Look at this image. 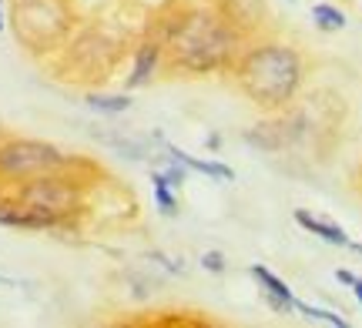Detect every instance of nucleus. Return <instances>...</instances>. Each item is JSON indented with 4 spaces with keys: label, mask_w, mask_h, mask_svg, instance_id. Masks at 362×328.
<instances>
[{
    "label": "nucleus",
    "mask_w": 362,
    "mask_h": 328,
    "mask_svg": "<svg viewBox=\"0 0 362 328\" xmlns=\"http://www.w3.org/2000/svg\"><path fill=\"white\" fill-rule=\"evenodd\" d=\"M165 151H168V158L178 161L185 171H202V174H208V178H218V181H235V171L228 168V164L205 161V158H192L188 151H181V147H175V145H165Z\"/></svg>",
    "instance_id": "obj_8"
},
{
    "label": "nucleus",
    "mask_w": 362,
    "mask_h": 328,
    "mask_svg": "<svg viewBox=\"0 0 362 328\" xmlns=\"http://www.w3.org/2000/svg\"><path fill=\"white\" fill-rule=\"evenodd\" d=\"M0 224L4 228H27V231H34V228H57L47 214H40L37 208L24 205L21 198H0Z\"/></svg>",
    "instance_id": "obj_6"
},
{
    "label": "nucleus",
    "mask_w": 362,
    "mask_h": 328,
    "mask_svg": "<svg viewBox=\"0 0 362 328\" xmlns=\"http://www.w3.org/2000/svg\"><path fill=\"white\" fill-rule=\"evenodd\" d=\"M84 101H88V107L101 111V114H124L131 107V101L124 94H88Z\"/></svg>",
    "instance_id": "obj_12"
},
{
    "label": "nucleus",
    "mask_w": 362,
    "mask_h": 328,
    "mask_svg": "<svg viewBox=\"0 0 362 328\" xmlns=\"http://www.w3.org/2000/svg\"><path fill=\"white\" fill-rule=\"evenodd\" d=\"M312 20L322 27V30H342L346 27V13L332 7V4H315L312 7Z\"/></svg>",
    "instance_id": "obj_13"
},
{
    "label": "nucleus",
    "mask_w": 362,
    "mask_h": 328,
    "mask_svg": "<svg viewBox=\"0 0 362 328\" xmlns=\"http://www.w3.org/2000/svg\"><path fill=\"white\" fill-rule=\"evenodd\" d=\"M235 47H238L235 27L221 13H208V11L188 13L171 30L168 40L171 61L185 67V71H194V74H208V71L232 64Z\"/></svg>",
    "instance_id": "obj_1"
},
{
    "label": "nucleus",
    "mask_w": 362,
    "mask_h": 328,
    "mask_svg": "<svg viewBox=\"0 0 362 328\" xmlns=\"http://www.w3.org/2000/svg\"><path fill=\"white\" fill-rule=\"evenodd\" d=\"M336 278H339V281H342V285H352V281H356V275H352V272H346V268H339V272H336Z\"/></svg>",
    "instance_id": "obj_17"
},
{
    "label": "nucleus",
    "mask_w": 362,
    "mask_h": 328,
    "mask_svg": "<svg viewBox=\"0 0 362 328\" xmlns=\"http://www.w3.org/2000/svg\"><path fill=\"white\" fill-rule=\"evenodd\" d=\"M352 291H356V298H359V305H362V278H356V281H352Z\"/></svg>",
    "instance_id": "obj_18"
},
{
    "label": "nucleus",
    "mask_w": 362,
    "mask_h": 328,
    "mask_svg": "<svg viewBox=\"0 0 362 328\" xmlns=\"http://www.w3.org/2000/svg\"><path fill=\"white\" fill-rule=\"evenodd\" d=\"M71 164H78L74 158H67L64 151H57L54 145L44 141H4L0 145V181H30L40 174H54L64 171Z\"/></svg>",
    "instance_id": "obj_5"
},
{
    "label": "nucleus",
    "mask_w": 362,
    "mask_h": 328,
    "mask_svg": "<svg viewBox=\"0 0 362 328\" xmlns=\"http://www.w3.org/2000/svg\"><path fill=\"white\" fill-rule=\"evenodd\" d=\"M0 30H4V11H0Z\"/></svg>",
    "instance_id": "obj_19"
},
{
    "label": "nucleus",
    "mask_w": 362,
    "mask_h": 328,
    "mask_svg": "<svg viewBox=\"0 0 362 328\" xmlns=\"http://www.w3.org/2000/svg\"><path fill=\"white\" fill-rule=\"evenodd\" d=\"M151 181H155V201H158V208H161V214H175V211H178V201L171 198L168 184L161 181V178H151Z\"/></svg>",
    "instance_id": "obj_15"
},
{
    "label": "nucleus",
    "mask_w": 362,
    "mask_h": 328,
    "mask_svg": "<svg viewBox=\"0 0 362 328\" xmlns=\"http://www.w3.org/2000/svg\"><path fill=\"white\" fill-rule=\"evenodd\" d=\"M248 272H252V278L262 285V291H265V298H269V305L275 308V312H288V308H296V298H292L288 285H285L279 275H272L265 265H252Z\"/></svg>",
    "instance_id": "obj_7"
},
{
    "label": "nucleus",
    "mask_w": 362,
    "mask_h": 328,
    "mask_svg": "<svg viewBox=\"0 0 362 328\" xmlns=\"http://www.w3.org/2000/svg\"><path fill=\"white\" fill-rule=\"evenodd\" d=\"M296 221L309 231V235H315V238H322V241H329V245H339V248H346L349 245V235L339 228V224H332V221H325V218H319V214H312V211H302L298 208L296 211Z\"/></svg>",
    "instance_id": "obj_9"
},
{
    "label": "nucleus",
    "mask_w": 362,
    "mask_h": 328,
    "mask_svg": "<svg viewBox=\"0 0 362 328\" xmlns=\"http://www.w3.org/2000/svg\"><path fill=\"white\" fill-rule=\"evenodd\" d=\"M158 57H161V47L151 44V40L138 47V54H134V71H131V78H128V87H144V84L151 80V74H155V67H158Z\"/></svg>",
    "instance_id": "obj_10"
},
{
    "label": "nucleus",
    "mask_w": 362,
    "mask_h": 328,
    "mask_svg": "<svg viewBox=\"0 0 362 328\" xmlns=\"http://www.w3.org/2000/svg\"><path fill=\"white\" fill-rule=\"evenodd\" d=\"M71 13L64 0H17L13 4V34L30 51H47L67 34Z\"/></svg>",
    "instance_id": "obj_3"
},
{
    "label": "nucleus",
    "mask_w": 362,
    "mask_h": 328,
    "mask_svg": "<svg viewBox=\"0 0 362 328\" xmlns=\"http://www.w3.org/2000/svg\"><path fill=\"white\" fill-rule=\"evenodd\" d=\"M202 265H205V272L221 275V272H225V255H221V251H205V255H202Z\"/></svg>",
    "instance_id": "obj_16"
},
{
    "label": "nucleus",
    "mask_w": 362,
    "mask_h": 328,
    "mask_svg": "<svg viewBox=\"0 0 362 328\" xmlns=\"http://www.w3.org/2000/svg\"><path fill=\"white\" fill-rule=\"evenodd\" d=\"M235 78L248 101L262 107H282L296 97L298 84H302V61L285 44H265L238 61Z\"/></svg>",
    "instance_id": "obj_2"
},
{
    "label": "nucleus",
    "mask_w": 362,
    "mask_h": 328,
    "mask_svg": "<svg viewBox=\"0 0 362 328\" xmlns=\"http://www.w3.org/2000/svg\"><path fill=\"white\" fill-rule=\"evenodd\" d=\"M17 198L24 205H30V208H37L40 214H47L54 224H64L84 205V188L74 178H64L61 171H54V174H40V178L21 181Z\"/></svg>",
    "instance_id": "obj_4"
},
{
    "label": "nucleus",
    "mask_w": 362,
    "mask_h": 328,
    "mask_svg": "<svg viewBox=\"0 0 362 328\" xmlns=\"http://www.w3.org/2000/svg\"><path fill=\"white\" fill-rule=\"evenodd\" d=\"M352 248H356V251H359V255H362V245H352Z\"/></svg>",
    "instance_id": "obj_20"
},
{
    "label": "nucleus",
    "mask_w": 362,
    "mask_h": 328,
    "mask_svg": "<svg viewBox=\"0 0 362 328\" xmlns=\"http://www.w3.org/2000/svg\"><path fill=\"white\" fill-rule=\"evenodd\" d=\"M296 312H302L309 322H322V325H332V328L349 325V322H346L342 315H336V312H325V308H315V305H305V302H296Z\"/></svg>",
    "instance_id": "obj_14"
},
{
    "label": "nucleus",
    "mask_w": 362,
    "mask_h": 328,
    "mask_svg": "<svg viewBox=\"0 0 362 328\" xmlns=\"http://www.w3.org/2000/svg\"><path fill=\"white\" fill-rule=\"evenodd\" d=\"M228 24H242V27H255L262 20V0H225V13H221Z\"/></svg>",
    "instance_id": "obj_11"
}]
</instances>
